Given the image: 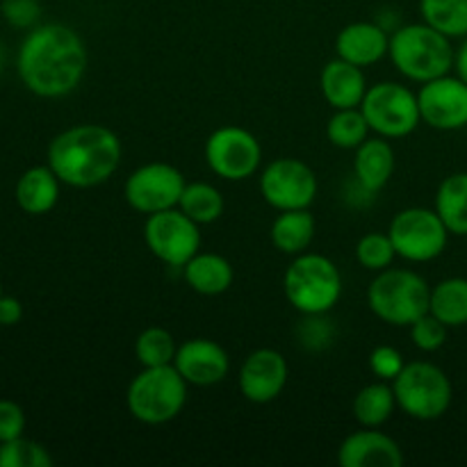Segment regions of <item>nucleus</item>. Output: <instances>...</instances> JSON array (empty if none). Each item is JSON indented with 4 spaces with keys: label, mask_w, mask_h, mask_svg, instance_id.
<instances>
[{
    "label": "nucleus",
    "mask_w": 467,
    "mask_h": 467,
    "mask_svg": "<svg viewBox=\"0 0 467 467\" xmlns=\"http://www.w3.org/2000/svg\"><path fill=\"white\" fill-rule=\"evenodd\" d=\"M400 258L409 263H429L447 249L450 231L436 210L406 208L392 217L388 228Z\"/></svg>",
    "instance_id": "9"
},
{
    "label": "nucleus",
    "mask_w": 467,
    "mask_h": 467,
    "mask_svg": "<svg viewBox=\"0 0 467 467\" xmlns=\"http://www.w3.org/2000/svg\"><path fill=\"white\" fill-rule=\"evenodd\" d=\"M121 140L99 123L59 132L48 146V167L68 187L87 190L114 176L121 164Z\"/></svg>",
    "instance_id": "2"
},
{
    "label": "nucleus",
    "mask_w": 467,
    "mask_h": 467,
    "mask_svg": "<svg viewBox=\"0 0 467 467\" xmlns=\"http://www.w3.org/2000/svg\"><path fill=\"white\" fill-rule=\"evenodd\" d=\"M173 368L181 372L190 386H217L231 372V358L226 349L208 337H192L185 340L176 351Z\"/></svg>",
    "instance_id": "16"
},
{
    "label": "nucleus",
    "mask_w": 467,
    "mask_h": 467,
    "mask_svg": "<svg viewBox=\"0 0 467 467\" xmlns=\"http://www.w3.org/2000/svg\"><path fill=\"white\" fill-rule=\"evenodd\" d=\"M395 258L397 251L388 233L386 235L383 233H368L356 244V260L369 272H383V269L390 267Z\"/></svg>",
    "instance_id": "32"
},
{
    "label": "nucleus",
    "mask_w": 467,
    "mask_h": 467,
    "mask_svg": "<svg viewBox=\"0 0 467 467\" xmlns=\"http://www.w3.org/2000/svg\"><path fill=\"white\" fill-rule=\"evenodd\" d=\"M420 117L436 130H461L467 126V85L459 76H441L418 91Z\"/></svg>",
    "instance_id": "14"
},
{
    "label": "nucleus",
    "mask_w": 467,
    "mask_h": 467,
    "mask_svg": "<svg viewBox=\"0 0 467 467\" xmlns=\"http://www.w3.org/2000/svg\"><path fill=\"white\" fill-rule=\"evenodd\" d=\"M3 67H5V50L3 46H0V71H3Z\"/></svg>",
    "instance_id": "40"
},
{
    "label": "nucleus",
    "mask_w": 467,
    "mask_h": 467,
    "mask_svg": "<svg viewBox=\"0 0 467 467\" xmlns=\"http://www.w3.org/2000/svg\"><path fill=\"white\" fill-rule=\"evenodd\" d=\"M404 356L400 349L390 345H379L369 354V369L379 381H395L400 372L404 369Z\"/></svg>",
    "instance_id": "35"
},
{
    "label": "nucleus",
    "mask_w": 467,
    "mask_h": 467,
    "mask_svg": "<svg viewBox=\"0 0 467 467\" xmlns=\"http://www.w3.org/2000/svg\"><path fill=\"white\" fill-rule=\"evenodd\" d=\"M424 23L438 32L454 36H467V0H420Z\"/></svg>",
    "instance_id": "28"
},
{
    "label": "nucleus",
    "mask_w": 467,
    "mask_h": 467,
    "mask_svg": "<svg viewBox=\"0 0 467 467\" xmlns=\"http://www.w3.org/2000/svg\"><path fill=\"white\" fill-rule=\"evenodd\" d=\"M59 182L62 181L55 176L48 164L23 171L16 181V190H14L18 208L32 217L50 213L59 201Z\"/></svg>",
    "instance_id": "21"
},
{
    "label": "nucleus",
    "mask_w": 467,
    "mask_h": 467,
    "mask_svg": "<svg viewBox=\"0 0 467 467\" xmlns=\"http://www.w3.org/2000/svg\"><path fill=\"white\" fill-rule=\"evenodd\" d=\"M0 14L12 27L30 30L39 21L41 7L36 0H3L0 3Z\"/></svg>",
    "instance_id": "36"
},
{
    "label": "nucleus",
    "mask_w": 467,
    "mask_h": 467,
    "mask_svg": "<svg viewBox=\"0 0 467 467\" xmlns=\"http://www.w3.org/2000/svg\"><path fill=\"white\" fill-rule=\"evenodd\" d=\"M182 276H185L187 285L194 292H199V295L217 296L223 295L233 285L235 272H233V265L223 255L201 254L199 251L182 267Z\"/></svg>",
    "instance_id": "22"
},
{
    "label": "nucleus",
    "mask_w": 467,
    "mask_h": 467,
    "mask_svg": "<svg viewBox=\"0 0 467 467\" xmlns=\"http://www.w3.org/2000/svg\"><path fill=\"white\" fill-rule=\"evenodd\" d=\"M272 244L285 255H299L308 251L315 237V217L304 210H283L272 223Z\"/></svg>",
    "instance_id": "23"
},
{
    "label": "nucleus",
    "mask_w": 467,
    "mask_h": 467,
    "mask_svg": "<svg viewBox=\"0 0 467 467\" xmlns=\"http://www.w3.org/2000/svg\"><path fill=\"white\" fill-rule=\"evenodd\" d=\"M392 390H395L397 406L409 418L422 422L442 418L454 400L450 377L438 365L424 360L406 363L400 377L392 381Z\"/></svg>",
    "instance_id": "7"
},
{
    "label": "nucleus",
    "mask_w": 467,
    "mask_h": 467,
    "mask_svg": "<svg viewBox=\"0 0 467 467\" xmlns=\"http://www.w3.org/2000/svg\"><path fill=\"white\" fill-rule=\"evenodd\" d=\"M454 48L450 36L429 23H410L390 35L388 57L397 71L413 82H429L454 68Z\"/></svg>",
    "instance_id": "3"
},
{
    "label": "nucleus",
    "mask_w": 467,
    "mask_h": 467,
    "mask_svg": "<svg viewBox=\"0 0 467 467\" xmlns=\"http://www.w3.org/2000/svg\"><path fill=\"white\" fill-rule=\"evenodd\" d=\"M144 240L150 254L169 267H185L201 249L199 223L192 222L181 208L149 214Z\"/></svg>",
    "instance_id": "10"
},
{
    "label": "nucleus",
    "mask_w": 467,
    "mask_h": 467,
    "mask_svg": "<svg viewBox=\"0 0 467 467\" xmlns=\"http://www.w3.org/2000/svg\"><path fill=\"white\" fill-rule=\"evenodd\" d=\"M85 41L64 23H44L21 41L16 71L27 91L41 99H62L82 82L87 71Z\"/></svg>",
    "instance_id": "1"
},
{
    "label": "nucleus",
    "mask_w": 467,
    "mask_h": 467,
    "mask_svg": "<svg viewBox=\"0 0 467 467\" xmlns=\"http://www.w3.org/2000/svg\"><path fill=\"white\" fill-rule=\"evenodd\" d=\"M178 208H181L192 222L203 226V223H213L222 217L223 196L222 192L214 185H210V182H187L185 190H182Z\"/></svg>",
    "instance_id": "27"
},
{
    "label": "nucleus",
    "mask_w": 467,
    "mask_h": 467,
    "mask_svg": "<svg viewBox=\"0 0 467 467\" xmlns=\"http://www.w3.org/2000/svg\"><path fill=\"white\" fill-rule=\"evenodd\" d=\"M454 68H456V76H459L461 80H463L467 85V36H465L463 44H461V48L456 50Z\"/></svg>",
    "instance_id": "39"
},
{
    "label": "nucleus",
    "mask_w": 467,
    "mask_h": 467,
    "mask_svg": "<svg viewBox=\"0 0 467 467\" xmlns=\"http://www.w3.org/2000/svg\"><path fill=\"white\" fill-rule=\"evenodd\" d=\"M431 287L410 269H383L368 287V304L381 322L390 327H410L429 313Z\"/></svg>",
    "instance_id": "6"
},
{
    "label": "nucleus",
    "mask_w": 467,
    "mask_h": 467,
    "mask_svg": "<svg viewBox=\"0 0 467 467\" xmlns=\"http://www.w3.org/2000/svg\"><path fill=\"white\" fill-rule=\"evenodd\" d=\"M285 299L301 315H327L342 296V274L333 260L319 254L295 255L283 276Z\"/></svg>",
    "instance_id": "4"
},
{
    "label": "nucleus",
    "mask_w": 467,
    "mask_h": 467,
    "mask_svg": "<svg viewBox=\"0 0 467 467\" xmlns=\"http://www.w3.org/2000/svg\"><path fill=\"white\" fill-rule=\"evenodd\" d=\"M369 135V126L365 121L360 108H349V109H336L331 119L327 123V137L333 146L337 149H358Z\"/></svg>",
    "instance_id": "30"
},
{
    "label": "nucleus",
    "mask_w": 467,
    "mask_h": 467,
    "mask_svg": "<svg viewBox=\"0 0 467 467\" xmlns=\"http://www.w3.org/2000/svg\"><path fill=\"white\" fill-rule=\"evenodd\" d=\"M296 340L306 351H324L336 340V327L324 315H304L296 327Z\"/></svg>",
    "instance_id": "33"
},
{
    "label": "nucleus",
    "mask_w": 467,
    "mask_h": 467,
    "mask_svg": "<svg viewBox=\"0 0 467 467\" xmlns=\"http://www.w3.org/2000/svg\"><path fill=\"white\" fill-rule=\"evenodd\" d=\"M319 87L327 103L336 109L360 108L365 94H368V80L363 68L347 59L336 57L322 68Z\"/></svg>",
    "instance_id": "19"
},
{
    "label": "nucleus",
    "mask_w": 467,
    "mask_h": 467,
    "mask_svg": "<svg viewBox=\"0 0 467 467\" xmlns=\"http://www.w3.org/2000/svg\"><path fill=\"white\" fill-rule=\"evenodd\" d=\"M388 48H390V36H388L386 27L379 26V23H349L336 36L337 57L347 59L360 68L381 62L388 55Z\"/></svg>",
    "instance_id": "18"
},
{
    "label": "nucleus",
    "mask_w": 467,
    "mask_h": 467,
    "mask_svg": "<svg viewBox=\"0 0 467 467\" xmlns=\"http://www.w3.org/2000/svg\"><path fill=\"white\" fill-rule=\"evenodd\" d=\"M190 383L173 365L144 368L130 381L126 392L128 410L141 424H167L182 413Z\"/></svg>",
    "instance_id": "5"
},
{
    "label": "nucleus",
    "mask_w": 467,
    "mask_h": 467,
    "mask_svg": "<svg viewBox=\"0 0 467 467\" xmlns=\"http://www.w3.org/2000/svg\"><path fill=\"white\" fill-rule=\"evenodd\" d=\"M360 112L369 130L386 140L409 137L422 123L418 94L400 82H379V85L368 87Z\"/></svg>",
    "instance_id": "8"
},
{
    "label": "nucleus",
    "mask_w": 467,
    "mask_h": 467,
    "mask_svg": "<svg viewBox=\"0 0 467 467\" xmlns=\"http://www.w3.org/2000/svg\"><path fill=\"white\" fill-rule=\"evenodd\" d=\"M260 194L278 213L310 208L317 196V176L296 158H278L260 176Z\"/></svg>",
    "instance_id": "13"
},
{
    "label": "nucleus",
    "mask_w": 467,
    "mask_h": 467,
    "mask_svg": "<svg viewBox=\"0 0 467 467\" xmlns=\"http://www.w3.org/2000/svg\"><path fill=\"white\" fill-rule=\"evenodd\" d=\"M240 392L254 404H269L287 386V360L276 349H255L240 368Z\"/></svg>",
    "instance_id": "15"
},
{
    "label": "nucleus",
    "mask_w": 467,
    "mask_h": 467,
    "mask_svg": "<svg viewBox=\"0 0 467 467\" xmlns=\"http://www.w3.org/2000/svg\"><path fill=\"white\" fill-rule=\"evenodd\" d=\"M429 313L436 315L445 327L456 328L467 324V278H445L431 287Z\"/></svg>",
    "instance_id": "25"
},
{
    "label": "nucleus",
    "mask_w": 467,
    "mask_h": 467,
    "mask_svg": "<svg viewBox=\"0 0 467 467\" xmlns=\"http://www.w3.org/2000/svg\"><path fill=\"white\" fill-rule=\"evenodd\" d=\"M185 185L181 169L167 162H149L128 176L123 196L132 210L149 217L153 213L178 208Z\"/></svg>",
    "instance_id": "12"
},
{
    "label": "nucleus",
    "mask_w": 467,
    "mask_h": 467,
    "mask_svg": "<svg viewBox=\"0 0 467 467\" xmlns=\"http://www.w3.org/2000/svg\"><path fill=\"white\" fill-rule=\"evenodd\" d=\"M436 213L445 222L450 235H467V173H451L441 182Z\"/></svg>",
    "instance_id": "24"
},
{
    "label": "nucleus",
    "mask_w": 467,
    "mask_h": 467,
    "mask_svg": "<svg viewBox=\"0 0 467 467\" xmlns=\"http://www.w3.org/2000/svg\"><path fill=\"white\" fill-rule=\"evenodd\" d=\"M178 345L167 328L150 327L141 331L135 340V356L141 368H162L173 365Z\"/></svg>",
    "instance_id": "29"
},
{
    "label": "nucleus",
    "mask_w": 467,
    "mask_h": 467,
    "mask_svg": "<svg viewBox=\"0 0 467 467\" xmlns=\"http://www.w3.org/2000/svg\"><path fill=\"white\" fill-rule=\"evenodd\" d=\"M397 409L395 390L386 383H369L356 395L354 400V418L360 427L379 429L392 418Z\"/></svg>",
    "instance_id": "26"
},
{
    "label": "nucleus",
    "mask_w": 467,
    "mask_h": 467,
    "mask_svg": "<svg viewBox=\"0 0 467 467\" xmlns=\"http://www.w3.org/2000/svg\"><path fill=\"white\" fill-rule=\"evenodd\" d=\"M23 319V306L16 296H0V327H16Z\"/></svg>",
    "instance_id": "38"
},
{
    "label": "nucleus",
    "mask_w": 467,
    "mask_h": 467,
    "mask_svg": "<svg viewBox=\"0 0 467 467\" xmlns=\"http://www.w3.org/2000/svg\"><path fill=\"white\" fill-rule=\"evenodd\" d=\"M205 162L223 181H246L263 162V146L254 132L237 126L217 128L205 141Z\"/></svg>",
    "instance_id": "11"
},
{
    "label": "nucleus",
    "mask_w": 467,
    "mask_h": 467,
    "mask_svg": "<svg viewBox=\"0 0 467 467\" xmlns=\"http://www.w3.org/2000/svg\"><path fill=\"white\" fill-rule=\"evenodd\" d=\"M395 173V150L386 137L365 140L354 155V178L369 192H381Z\"/></svg>",
    "instance_id": "20"
},
{
    "label": "nucleus",
    "mask_w": 467,
    "mask_h": 467,
    "mask_svg": "<svg viewBox=\"0 0 467 467\" xmlns=\"http://www.w3.org/2000/svg\"><path fill=\"white\" fill-rule=\"evenodd\" d=\"M0 296H3V285H0Z\"/></svg>",
    "instance_id": "41"
},
{
    "label": "nucleus",
    "mask_w": 467,
    "mask_h": 467,
    "mask_svg": "<svg viewBox=\"0 0 467 467\" xmlns=\"http://www.w3.org/2000/svg\"><path fill=\"white\" fill-rule=\"evenodd\" d=\"M337 463L342 467H400L404 463V454L390 436L363 427V431L351 433L342 441Z\"/></svg>",
    "instance_id": "17"
},
{
    "label": "nucleus",
    "mask_w": 467,
    "mask_h": 467,
    "mask_svg": "<svg viewBox=\"0 0 467 467\" xmlns=\"http://www.w3.org/2000/svg\"><path fill=\"white\" fill-rule=\"evenodd\" d=\"M53 456L44 445L27 438L0 442V467H50Z\"/></svg>",
    "instance_id": "31"
},
{
    "label": "nucleus",
    "mask_w": 467,
    "mask_h": 467,
    "mask_svg": "<svg viewBox=\"0 0 467 467\" xmlns=\"http://www.w3.org/2000/svg\"><path fill=\"white\" fill-rule=\"evenodd\" d=\"M26 433V413L16 401L0 400V442L16 441Z\"/></svg>",
    "instance_id": "37"
},
{
    "label": "nucleus",
    "mask_w": 467,
    "mask_h": 467,
    "mask_svg": "<svg viewBox=\"0 0 467 467\" xmlns=\"http://www.w3.org/2000/svg\"><path fill=\"white\" fill-rule=\"evenodd\" d=\"M409 328H410V340H413V345L418 347L420 351L431 354V351H438L442 345H445L447 328L450 327H445L436 315L427 313L420 319H415Z\"/></svg>",
    "instance_id": "34"
}]
</instances>
